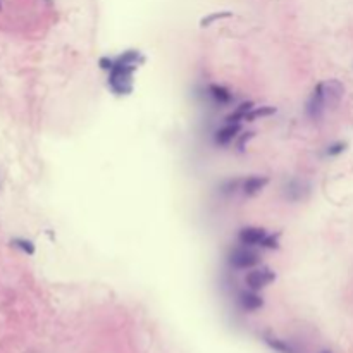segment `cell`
<instances>
[{
	"instance_id": "1",
	"label": "cell",
	"mask_w": 353,
	"mask_h": 353,
	"mask_svg": "<svg viewBox=\"0 0 353 353\" xmlns=\"http://www.w3.org/2000/svg\"><path fill=\"white\" fill-rule=\"evenodd\" d=\"M138 66L124 62H114V67L111 69V76H109V86L116 95H127L133 92V73L136 71Z\"/></svg>"
},
{
	"instance_id": "2",
	"label": "cell",
	"mask_w": 353,
	"mask_h": 353,
	"mask_svg": "<svg viewBox=\"0 0 353 353\" xmlns=\"http://www.w3.org/2000/svg\"><path fill=\"white\" fill-rule=\"evenodd\" d=\"M326 107H328V102H326V92H324V83H319L312 92L309 102H307V116L314 121L322 118Z\"/></svg>"
},
{
	"instance_id": "3",
	"label": "cell",
	"mask_w": 353,
	"mask_h": 353,
	"mask_svg": "<svg viewBox=\"0 0 353 353\" xmlns=\"http://www.w3.org/2000/svg\"><path fill=\"white\" fill-rule=\"evenodd\" d=\"M274 279H276V272L270 269L262 267V269H253L251 272L246 274L245 283L250 290L258 291V290H262V288L269 286L270 283H274Z\"/></svg>"
},
{
	"instance_id": "4",
	"label": "cell",
	"mask_w": 353,
	"mask_h": 353,
	"mask_svg": "<svg viewBox=\"0 0 353 353\" xmlns=\"http://www.w3.org/2000/svg\"><path fill=\"white\" fill-rule=\"evenodd\" d=\"M260 262L258 253L250 248H238L229 255V264L235 269H251Z\"/></svg>"
},
{
	"instance_id": "5",
	"label": "cell",
	"mask_w": 353,
	"mask_h": 353,
	"mask_svg": "<svg viewBox=\"0 0 353 353\" xmlns=\"http://www.w3.org/2000/svg\"><path fill=\"white\" fill-rule=\"evenodd\" d=\"M267 231L262 228H243L238 233V239L245 246H260L264 243Z\"/></svg>"
},
{
	"instance_id": "6",
	"label": "cell",
	"mask_w": 353,
	"mask_h": 353,
	"mask_svg": "<svg viewBox=\"0 0 353 353\" xmlns=\"http://www.w3.org/2000/svg\"><path fill=\"white\" fill-rule=\"evenodd\" d=\"M269 183V178L267 176H250V178H246L245 181H241V190L245 195H257L258 191H262L265 186H267Z\"/></svg>"
},
{
	"instance_id": "7",
	"label": "cell",
	"mask_w": 353,
	"mask_h": 353,
	"mask_svg": "<svg viewBox=\"0 0 353 353\" xmlns=\"http://www.w3.org/2000/svg\"><path fill=\"white\" fill-rule=\"evenodd\" d=\"M239 129H241V124L239 122H228L224 127H221L216 133V143L217 145H228L238 136Z\"/></svg>"
},
{
	"instance_id": "8",
	"label": "cell",
	"mask_w": 353,
	"mask_h": 353,
	"mask_svg": "<svg viewBox=\"0 0 353 353\" xmlns=\"http://www.w3.org/2000/svg\"><path fill=\"white\" fill-rule=\"evenodd\" d=\"M239 305H241L245 310H248V312H255V310H258V309L264 307V298H262L260 295H257L253 290L245 291V293L239 295Z\"/></svg>"
},
{
	"instance_id": "9",
	"label": "cell",
	"mask_w": 353,
	"mask_h": 353,
	"mask_svg": "<svg viewBox=\"0 0 353 353\" xmlns=\"http://www.w3.org/2000/svg\"><path fill=\"white\" fill-rule=\"evenodd\" d=\"M324 92H326V102L328 105H336L343 97V85L336 80H331L328 83H324Z\"/></svg>"
},
{
	"instance_id": "10",
	"label": "cell",
	"mask_w": 353,
	"mask_h": 353,
	"mask_svg": "<svg viewBox=\"0 0 353 353\" xmlns=\"http://www.w3.org/2000/svg\"><path fill=\"white\" fill-rule=\"evenodd\" d=\"M209 93H210V97L221 105H228L233 102V93L229 92L228 88H224L223 85H210Z\"/></svg>"
},
{
	"instance_id": "11",
	"label": "cell",
	"mask_w": 353,
	"mask_h": 353,
	"mask_svg": "<svg viewBox=\"0 0 353 353\" xmlns=\"http://www.w3.org/2000/svg\"><path fill=\"white\" fill-rule=\"evenodd\" d=\"M253 109V104L251 102H243L241 105H238V107L235 109V111L231 112V114L226 118V122H241L246 119V114Z\"/></svg>"
},
{
	"instance_id": "12",
	"label": "cell",
	"mask_w": 353,
	"mask_h": 353,
	"mask_svg": "<svg viewBox=\"0 0 353 353\" xmlns=\"http://www.w3.org/2000/svg\"><path fill=\"white\" fill-rule=\"evenodd\" d=\"M116 61H118V62H124V64H133V66H140V64L145 62V57L138 50H126L124 54L119 55Z\"/></svg>"
},
{
	"instance_id": "13",
	"label": "cell",
	"mask_w": 353,
	"mask_h": 353,
	"mask_svg": "<svg viewBox=\"0 0 353 353\" xmlns=\"http://www.w3.org/2000/svg\"><path fill=\"white\" fill-rule=\"evenodd\" d=\"M272 114H276V107H270V105H264V107H253L248 114H246L245 121H255V119L267 118V116H272Z\"/></svg>"
},
{
	"instance_id": "14",
	"label": "cell",
	"mask_w": 353,
	"mask_h": 353,
	"mask_svg": "<svg viewBox=\"0 0 353 353\" xmlns=\"http://www.w3.org/2000/svg\"><path fill=\"white\" fill-rule=\"evenodd\" d=\"M233 12H229V10H221V12H212L209 14V16L202 17L200 19V26L202 28H207V26L214 24L216 21H221V19H228V17H231Z\"/></svg>"
},
{
	"instance_id": "15",
	"label": "cell",
	"mask_w": 353,
	"mask_h": 353,
	"mask_svg": "<svg viewBox=\"0 0 353 353\" xmlns=\"http://www.w3.org/2000/svg\"><path fill=\"white\" fill-rule=\"evenodd\" d=\"M10 243H12V245L16 246V248H19V250L24 251L26 255H33V253H35V245H33V243L29 241V239L16 238V239H12Z\"/></svg>"
},
{
	"instance_id": "16",
	"label": "cell",
	"mask_w": 353,
	"mask_h": 353,
	"mask_svg": "<svg viewBox=\"0 0 353 353\" xmlns=\"http://www.w3.org/2000/svg\"><path fill=\"white\" fill-rule=\"evenodd\" d=\"M279 236H281V233H276V235H267L265 236V239H264V243H262L260 246L269 248V250L279 248Z\"/></svg>"
},
{
	"instance_id": "17",
	"label": "cell",
	"mask_w": 353,
	"mask_h": 353,
	"mask_svg": "<svg viewBox=\"0 0 353 353\" xmlns=\"http://www.w3.org/2000/svg\"><path fill=\"white\" fill-rule=\"evenodd\" d=\"M345 148H347V143H334L328 148V155L329 157H334V155H340V153L345 152Z\"/></svg>"
},
{
	"instance_id": "18",
	"label": "cell",
	"mask_w": 353,
	"mask_h": 353,
	"mask_svg": "<svg viewBox=\"0 0 353 353\" xmlns=\"http://www.w3.org/2000/svg\"><path fill=\"white\" fill-rule=\"evenodd\" d=\"M114 62H116V61H112V59H109V57H102V59L99 61V66L102 67L104 71H111L112 67H114Z\"/></svg>"
},
{
	"instance_id": "19",
	"label": "cell",
	"mask_w": 353,
	"mask_h": 353,
	"mask_svg": "<svg viewBox=\"0 0 353 353\" xmlns=\"http://www.w3.org/2000/svg\"><path fill=\"white\" fill-rule=\"evenodd\" d=\"M253 136H255V133H246L245 136H243L241 140H239V143H238V150H239V152H243V150H245V143H248V141H250Z\"/></svg>"
},
{
	"instance_id": "20",
	"label": "cell",
	"mask_w": 353,
	"mask_h": 353,
	"mask_svg": "<svg viewBox=\"0 0 353 353\" xmlns=\"http://www.w3.org/2000/svg\"><path fill=\"white\" fill-rule=\"evenodd\" d=\"M0 9H2V3H0Z\"/></svg>"
},
{
	"instance_id": "21",
	"label": "cell",
	"mask_w": 353,
	"mask_h": 353,
	"mask_svg": "<svg viewBox=\"0 0 353 353\" xmlns=\"http://www.w3.org/2000/svg\"><path fill=\"white\" fill-rule=\"evenodd\" d=\"M324 353H329V352H324Z\"/></svg>"
}]
</instances>
